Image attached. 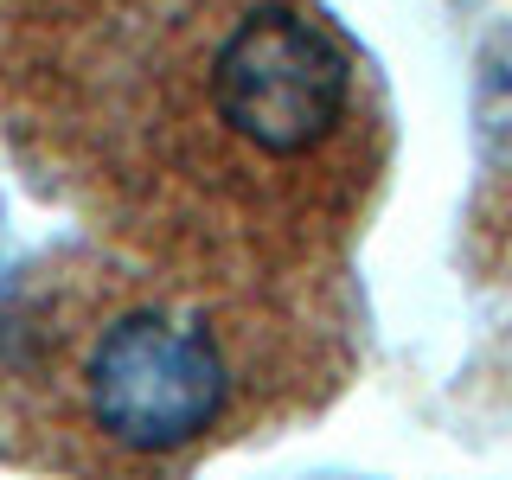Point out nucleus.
I'll return each instance as SVG.
<instances>
[{"instance_id": "1", "label": "nucleus", "mask_w": 512, "mask_h": 480, "mask_svg": "<svg viewBox=\"0 0 512 480\" xmlns=\"http://www.w3.org/2000/svg\"><path fill=\"white\" fill-rule=\"evenodd\" d=\"M20 436L84 480H173L250 410L218 301L141 276H58L7 320Z\"/></svg>"}, {"instance_id": "2", "label": "nucleus", "mask_w": 512, "mask_h": 480, "mask_svg": "<svg viewBox=\"0 0 512 480\" xmlns=\"http://www.w3.org/2000/svg\"><path fill=\"white\" fill-rule=\"evenodd\" d=\"M186 84L173 103V173H205L224 199L314 205L352 173L365 141L359 58L308 0H237L224 20H192Z\"/></svg>"}]
</instances>
